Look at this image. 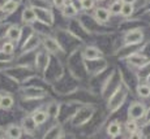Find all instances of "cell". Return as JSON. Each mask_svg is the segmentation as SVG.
<instances>
[{
  "label": "cell",
  "mask_w": 150,
  "mask_h": 139,
  "mask_svg": "<svg viewBox=\"0 0 150 139\" xmlns=\"http://www.w3.org/2000/svg\"><path fill=\"white\" fill-rule=\"evenodd\" d=\"M96 0H80V7L85 12H90L96 8Z\"/></svg>",
  "instance_id": "cell-37"
},
{
  "label": "cell",
  "mask_w": 150,
  "mask_h": 139,
  "mask_svg": "<svg viewBox=\"0 0 150 139\" xmlns=\"http://www.w3.org/2000/svg\"><path fill=\"white\" fill-rule=\"evenodd\" d=\"M97 111L98 105H96V104H81L76 108L69 122L73 127H83L91 121Z\"/></svg>",
  "instance_id": "cell-5"
},
{
  "label": "cell",
  "mask_w": 150,
  "mask_h": 139,
  "mask_svg": "<svg viewBox=\"0 0 150 139\" xmlns=\"http://www.w3.org/2000/svg\"><path fill=\"white\" fill-rule=\"evenodd\" d=\"M20 126H21L22 131H24L25 135H35L37 130H38V125H37V122L33 120V117H31L30 113L25 114L24 117L21 118V124H20Z\"/></svg>",
  "instance_id": "cell-19"
},
{
  "label": "cell",
  "mask_w": 150,
  "mask_h": 139,
  "mask_svg": "<svg viewBox=\"0 0 150 139\" xmlns=\"http://www.w3.org/2000/svg\"><path fill=\"white\" fill-rule=\"evenodd\" d=\"M50 60H51V55L48 52H46L42 47L39 50H37L35 53H34V60H33V68L35 70V73L42 76L43 72L47 68Z\"/></svg>",
  "instance_id": "cell-13"
},
{
  "label": "cell",
  "mask_w": 150,
  "mask_h": 139,
  "mask_svg": "<svg viewBox=\"0 0 150 139\" xmlns=\"http://www.w3.org/2000/svg\"><path fill=\"white\" fill-rule=\"evenodd\" d=\"M122 5H123V3L120 1V0H114V1L110 4V7L107 9L110 11L111 16H119L120 11H122Z\"/></svg>",
  "instance_id": "cell-35"
},
{
  "label": "cell",
  "mask_w": 150,
  "mask_h": 139,
  "mask_svg": "<svg viewBox=\"0 0 150 139\" xmlns=\"http://www.w3.org/2000/svg\"><path fill=\"white\" fill-rule=\"evenodd\" d=\"M131 94V87L129 85L124 81L123 78V82L120 83V86L112 92L111 95L106 99V111H107L108 116L115 114L117 111H120V108L127 103L128 100V96Z\"/></svg>",
  "instance_id": "cell-2"
},
{
  "label": "cell",
  "mask_w": 150,
  "mask_h": 139,
  "mask_svg": "<svg viewBox=\"0 0 150 139\" xmlns=\"http://www.w3.org/2000/svg\"><path fill=\"white\" fill-rule=\"evenodd\" d=\"M82 48V47H81ZM81 48L71 52L69 55L65 56V69L69 74L73 78H76L80 83L82 85V82L89 79L88 73H86V68H85V61H83L82 56H81Z\"/></svg>",
  "instance_id": "cell-1"
},
{
  "label": "cell",
  "mask_w": 150,
  "mask_h": 139,
  "mask_svg": "<svg viewBox=\"0 0 150 139\" xmlns=\"http://www.w3.org/2000/svg\"><path fill=\"white\" fill-rule=\"evenodd\" d=\"M134 11H136V8H134L133 4H125V3H123L122 11H120V16H122L124 20L131 18L134 14Z\"/></svg>",
  "instance_id": "cell-33"
},
{
  "label": "cell",
  "mask_w": 150,
  "mask_h": 139,
  "mask_svg": "<svg viewBox=\"0 0 150 139\" xmlns=\"http://www.w3.org/2000/svg\"><path fill=\"white\" fill-rule=\"evenodd\" d=\"M21 21L24 25L31 26L37 22V16H35V11L31 7H25L21 12Z\"/></svg>",
  "instance_id": "cell-24"
},
{
  "label": "cell",
  "mask_w": 150,
  "mask_h": 139,
  "mask_svg": "<svg viewBox=\"0 0 150 139\" xmlns=\"http://www.w3.org/2000/svg\"><path fill=\"white\" fill-rule=\"evenodd\" d=\"M18 7H20V3L14 1V0H8V1L5 3L4 7L1 8V11L4 12L5 16L9 17V16H12V14L16 12L17 9H18Z\"/></svg>",
  "instance_id": "cell-32"
},
{
  "label": "cell",
  "mask_w": 150,
  "mask_h": 139,
  "mask_svg": "<svg viewBox=\"0 0 150 139\" xmlns=\"http://www.w3.org/2000/svg\"><path fill=\"white\" fill-rule=\"evenodd\" d=\"M145 81H146V82H148V83H149V85H150V74H149V76H148V78H146V79H145Z\"/></svg>",
  "instance_id": "cell-48"
},
{
  "label": "cell",
  "mask_w": 150,
  "mask_h": 139,
  "mask_svg": "<svg viewBox=\"0 0 150 139\" xmlns=\"http://www.w3.org/2000/svg\"><path fill=\"white\" fill-rule=\"evenodd\" d=\"M111 139H127V135L124 134V133H120V134L115 135V137H112Z\"/></svg>",
  "instance_id": "cell-43"
},
{
  "label": "cell",
  "mask_w": 150,
  "mask_h": 139,
  "mask_svg": "<svg viewBox=\"0 0 150 139\" xmlns=\"http://www.w3.org/2000/svg\"><path fill=\"white\" fill-rule=\"evenodd\" d=\"M41 38H42V46H41V47L46 52H48L51 56H57V57H62V59L64 57V59H65V56H67V55H65L64 51L62 50V47H60L57 39L55 38L52 34L41 35Z\"/></svg>",
  "instance_id": "cell-10"
},
{
  "label": "cell",
  "mask_w": 150,
  "mask_h": 139,
  "mask_svg": "<svg viewBox=\"0 0 150 139\" xmlns=\"http://www.w3.org/2000/svg\"><path fill=\"white\" fill-rule=\"evenodd\" d=\"M64 134V129L60 122H55L47 131L43 134L42 139H60L62 135Z\"/></svg>",
  "instance_id": "cell-23"
},
{
  "label": "cell",
  "mask_w": 150,
  "mask_h": 139,
  "mask_svg": "<svg viewBox=\"0 0 150 139\" xmlns=\"http://www.w3.org/2000/svg\"><path fill=\"white\" fill-rule=\"evenodd\" d=\"M16 105V99H14V95L12 94H3L1 101H0V109L5 112L12 111Z\"/></svg>",
  "instance_id": "cell-28"
},
{
  "label": "cell",
  "mask_w": 150,
  "mask_h": 139,
  "mask_svg": "<svg viewBox=\"0 0 150 139\" xmlns=\"http://www.w3.org/2000/svg\"><path fill=\"white\" fill-rule=\"evenodd\" d=\"M42 46V38L39 34H37L34 31L29 38H26L24 42L21 43V46L18 47L20 52L18 53H28V52H35L37 50H39ZM17 55V53H16Z\"/></svg>",
  "instance_id": "cell-14"
},
{
  "label": "cell",
  "mask_w": 150,
  "mask_h": 139,
  "mask_svg": "<svg viewBox=\"0 0 150 139\" xmlns=\"http://www.w3.org/2000/svg\"><path fill=\"white\" fill-rule=\"evenodd\" d=\"M127 139H144L142 134H141L140 130H137V131L134 133H131V134H128V137H127Z\"/></svg>",
  "instance_id": "cell-41"
},
{
  "label": "cell",
  "mask_w": 150,
  "mask_h": 139,
  "mask_svg": "<svg viewBox=\"0 0 150 139\" xmlns=\"http://www.w3.org/2000/svg\"><path fill=\"white\" fill-rule=\"evenodd\" d=\"M37 16V22L47 26V27H52L55 25V14L52 9H34Z\"/></svg>",
  "instance_id": "cell-17"
},
{
  "label": "cell",
  "mask_w": 150,
  "mask_h": 139,
  "mask_svg": "<svg viewBox=\"0 0 150 139\" xmlns=\"http://www.w3.org/2000/svg\"><path fill=\"white\" fill-rule=\"evenodd\" d=\"M24 135L21 126L17 124H8L5 127V137L7 139H21Z\"/></svg>",
  "instance_id": "cell-26"
},
{
  "label": "cell",
  "mask_w": 150,
  "mask_h": 139,
  "mask_svg": "<svg viewBox=\"0 0 150 139\" xmlns=\"http://www.w3.org/2000/svg\"><path fill=\"white\" fill-rule=\"evenodd\" d=\"M137 51L140 52L141 55H144V56L150 61V39H146L145 42L140 46V48H138Z\"/></svg>",
  "instance_id": "cell-36"
},
{
  "label": "cell",
  "mask_w": 150,
  "mask_h": 139,
  "mask_svg": "<svg viewBox=\"0 0 150 139\" xmlns=\"http://www.w3.org/2000/svg\"><path fill=\"white\" fill-rule=\"evenodd\" d=\"M136 95L140 100H149L150 99V85L146 81H137L134 87Z\"/></svg>",
  "instance_id": "cell-22"
},
{
  "label": "cell",
  "mask_w": 150,
  "mask_h": 139,
  "mask_svg": "<svg viewBox=\"0 0 150 139\" xmlns=\"http://www.w3.org/2000/svg\"><path fill=\"white\" fill-rule=\"evenodd\" d=\"M81 56H82L83 61H93V60L103 59V57H106V55L97 44H89V43H86L81 48Z\"/></svg>",
  "instance_id": "cell-15"
},
{
  "label": "cell",
  "mask_w": 150,
  "mask_h": 139,
  "mask_svg": "<svg viewBox=\"0 0 150 139\" xmlns=\"http://www.w3.org/2000/svg\"><path fill=\"white\" fill-rule=\"evenodd\" d=\"M0 139H7V137H5V129L1 126H0Z\"/></svg>",
  "instance_id": "cell-44"
},
{
  "label": "cell",
  "mask_w": 150,
  "mask_h": 139,
  "mask_svg": "<svg viewBox=\"0 0 150 139\" xmlns=\"http://www.w3.org/2000/svg\"><path fill=\"white\" fill-rule=\"evenodd\" d=\"M9 26V22H0V42L5 40V34H7V29Z\"/></svg>",
  "instance_id": "cell-39"
},
{
  "label": "cell",
  "mask_w": 150,
  "mask_h": 139,
  "mask_svg": "<svg viewBox=\"0 0 150 139\" xmlns=\"http://www.w3.org/2000/svg\"><path fill=\"white\" fill-rule=\"evenodd\" d=\"M7 1H8V0H0V9H1V8L4 7L5 3H7Z\"/></svg>",
  "instance_id": "cell-47"
},
{
  "label": "cell",
  "mask_w": 150,
  "mask_h": 139,
  "mask_svg": "<svg viewBox=\"0 0 150 139\" xmlns=\"http://www.w3.org/2000/svg\"><path fill=\"white\" fill-rule=\"evenodd\" d=\"M80 86H82V85L76 79V78L72 77L67 72V69H65V73L63 74V77L60 78L57 82H55L50 87V90H52L54 94L57 95V96L67 98L71 94H73Z\"/></svg>",
  "instance_id": "cell-4"
},
{
  "label": "cell",
  "mask_w": 150,
  "mask_h": 139,
  "mask_svg": "<svg viewBox=\"0 0 150 139\" xmlns=\"http://www.w3.org/2000/svg\"><path fill=\"white\" fill-rule=\"evenodd\" d=\"M21 35H22V26H20L18 24H9L7 29V34H5V39L13 42L17 46V50H18L20 42H21Z\"/></svg>",
  "instance_id": "cell-18"
},
{
  "label": "cell",
  "mask_w": 150,
  "mask_h": 139,
  "mask_svg": "<svg viewBox=\"0 0 150 139\" xmlns=\"http://www.w3.org/2000/svg\"><path fill=\"white\" fill-rule=\"evenodd\" d=\"M91 17H93L94 21H96L98 25L106 26L110 22V20H111V13H110V11L107 8L97 7V8H94V12H93V16Z\"/></svg>",
  "instance_id": "cell-20"
},
{
  "label": "cell",
  "mask_w": 150,
  "mask_h": 139,
  "mask_svg": "<svg viewBox=\"0 0 150 139\" xmlns=\"http://www.w3.org/2000/svg\"><path fill=\"white\" fill-rule=\"evenodd\" d=\"M60 107H62V101L55 100V99H50L45 103V109L51 120L57 121V117H59V113H60Z\"/></svg>",
  "instance_id": "cell-21"
},
{
  "label": "cell",
  "mask_w": 150,
  "mask_h": 139,
  "mask_svg": "<svg viewBox=\"0 0 150 139\" xmlns=\"http://www.w3.org/2000/svg\"><path fill=\"white\" fill-rule=\"evenodd\" d=\"M85 68H86V73H88L89 79H90V78H94L99 76V74L105 73L106 70H108L110 62L106 60V57H103V59L93 60V61H85Z\"/></svg>",
  "instance_id": "cell-11"
},
{
  "label": "cell",
  "mask_w": 150,
  "mask_h": 139,
  "mask_svg": "<svg viewBox=\"0 0 150 139\" xmlns=\"http://www.w3.org/2000/svg\"><path fill=\"white\" fill-rule=\"evenodd\" d=\"M1 96H3V94H1V92H0V101H1Z\"/></svg>",
  "instance_id": "cell-49"
},
{
  "label": "cell",
  "mask_w": 150,
  "mask_h": 139,
  "mask_svg": "<svg viewBox=\"0 0 150 139\" xmlns=\"http://www.w3.org/2000/svg\"><path fill=\"white\" fill-rule=\"evenodd\" d=\"M140 131L144 139H150V122H144L142 126H140Z\"/></svg>",
  "instance_id": "cell-38"
},
{
  "label": "cell",
  "mask_w": 150,
  "mask_h": 139,
  "mask_svg": "<svg viewBox=\"0 0 150 139\" xmlns=\"http://www.w3.org/2000/svg\"><path fill=\"white\" fill-rule=\"evenodd\" d=\"M146 104L142 100H133L129 103L128 109H127V118L134 121H144L146 114Z\"/></svg>",
  "instance_id": "cell-12"
},
{
  "label": "cell",
  "mask_w": 150,
  "mask_h": 139,
  "mask_svg": "<svg viewBox=\"0 0 150 139\" xmlns=\"http://www.w3.org/2000/svg\"><path fill=\"white\" fill-rule=\"evenodd\" d=\"M31 117H33V120L37 122V125L41 126V125H45L46 122H47L48 120H50V117H48L47 112H46L45 109V104L43 105H41L39 108H37L35 111L31 112Z\"/></svg>",
  "instance_id": "cell-25"
},
{
  "label": "cell",
  "mask_w": 150,
  "mask_h": 139,
  "mask_svg": "<svg viewBox=\"0 0 150 139\" xmlns=\"http://www.w3.org/2000/svg\"><path fill=\"white\" fill-rule=\"evenodd\" d=\"M62 12V14H63V17L64 18H67L68 21L69 20H73V18H77V16H79V8L76 7V5L73 4L72 1H69V3H67V4L63 7V9L60 11Z\"/></svg>",
  "instance_id": "cell-27"
},
{
  "label": "cell",
  "mask_w": 150,
  "mask_h": 139,
  "mask_svg": "<svg viewBox=\"0 0 150 139\" xmlns=\"http://www.w3.org/2000/svg\"><path fill=\"white\" fill-rule=\"evenodd\" d=\"M124 129H125V131L128 133V134L137 131V130H140V125H138V121L129 120V118H127V121L124 122Z\"/></svg>",
  "instance_id": "cell-34"
},
{
  "label": "cell",
  "mask_w": 150,
  "mask_h": 139,
  "mask_svg": "<svg viewBox=\"0 0 150 139\" xmlns=\"http://www.w3.org/2000/svg\"><path fill=\"white\" fill-rule=\"evenodd\" d=\"M106 133H107V135L110 138L115 137V135L120 134V133H123V126L122 124L119 122L117 120H114V121H110L107 127H106Z\"/></svg>",
  "instance_id": "cell-29"
},
{
  "label": "cell",
  "mask_w": 150,
  "mask_h": 139,
  "mask_svg": "<svg viewBox=\"0 0 150 139\" xmlns=\"http://www.w3.org/2000/svg\"><path fill=\"white\" fill-rule=\"evenodd\" d=\"M20 96V100H38V101H46L50 99V92L46 88L35 87L30 85H22L20 86L17 91Z\"/></svg>",
  "instance_id": "cell-8"
},
{
  "label": "cell",
  "mask_w": 150,
  "mask_h": 139,
  "mask_svg": "<svg viewBox=\"0 0 150 139\" xmlns=\"http://www.w3.org/2000/svg\"><path fill=\"white\" fill-rule=\"evenodd\" d=\"M51 4H52L54 8H56V9H59V11H62L63 7L67 4V0H51Z\"/></svg>",
  "instance_id": "cell-40"
},
{
  "label": "cell",
  "mask_w": 150,
  "mask_h": 139,
  "mask_svg": "<svg viewBox=\"0 0 150 139\" xmlns=\"http://www.w3.org/2000/svg\"><path fill=\"white\" fill-rule=\"evenodd\" d=\"M124 64H125V66L128 68V70H137L138 68H141V66H144L146 62H149V60L146 59L144 55H141L138 51L133 52V53H131L128 57H125V59L123 60Z\"/></svg>",
  "instance_id": "cell-16"
},
{
  "label": "cell",
  "mask_w": 150,
  "mask_h": 139,
  "mask_svg": "<svg viewBox=\"0 0 150 139\" xmlns=\"http://www.w3.org/2000/svg\"><path fill=\"white\" fill-rule=\"evenodd\" d=\"M64 59L57 56H51V60L48 62L46 70L43 72L42 77L46 82L48 83V86H52L55 82L60 79L63 77V74L65 73V65H64Z\"/></svg>",
  "instance_id": "cell-7"
},
{
  "label": "cell",
  "mask_w": 150,
  "mask_h": 139,
  "mask_svg": "<svg viewBox=\"0 0 150 139\" xmlns=\"http://www.w3.org/2000/svg\"><path fill=\"white\" fill-rule=\"evenodd\" d=\"M60 139H74V137H73L72 134H65V133H64V134L62 135V138H60Z\"/></svg>",
  "instance_id": "cell-45"
},
{
  "label": "cell",
  "mask_w": 150,
  "mask_h": 139,
  "mask_svg": "<svg viewBox=\"0 0 150 139\" xmlns=\"http://www.w3.org/2000/svg\"><path fill=\"white\" fill-rule=\"evenodd\" d=\"M28 3L34 9H52L51 0H28Z\"/></svg>",
  "instance_id": "cell-30"
},
{
  "label": "cell",
  "mask_w": 150,
  "mask_h": 139,
  "mask_svg": "<svg viewBox=\"0 0 150 139\" xmlns=\"http://www.w3.org/2000/svg\"><path fill=\"white\" fill-rule=\"evenodd\" d=\"M120 1H122V3H125V4H136V3H137V0H120Z\"/></svg>",
  "instance_id": "cell-46"
},
{
  "label": "cell",
  "mask_w": 150,
  "mask_h": 139,
  "mask_svg": "<svg viewBox=\"0 0 150 139\" xmlns=\"http://www.w3.org/2000/svg\"><path fill=\"white\" fill-rule=\"evenodd\" d=\"M144 122H150V105L146 108V114L145 118H144Z\"/></svg>",
  "instance_id": "cell-42"
},
{
  "label": "cell",
  "mask_w": 150,
  "mask_h": 139,
  "mask_svg": "<svg viewBox=\"0 0 150 139\" xmlns=\"http://www.w3.org/2000/svg\"><path fill=\"white\" fill-rule=\"evenodd\" d=\"M144 1H145V3H146V1H149V0H144Z\"/></svg>",
  "instance_id": "cell-51"
},
{
  "label": "cell",
  "mask_w": 150,
  "mask_h": 139,
  "mask_svg": "<svg viewBox=\"0 0 150 139\" xmlns=\"http://www.w3.org/2000/svg\"><path fill=\"white\" fill-rule=\"evenodd\" d=\"M123 82V74L120 68H111L107 76L105 77L103 82L100 83L99 90H98V95H99L100 100L105 101L112 92L115 91Z\"/></svg>",
  "instance_id": "cell-3"
},
{
  "label": "cell",
  "mask_w": 150,
  "mask_h": 139,
  "mask_svg": "<svg viewBox=\"0 0 150 139\" xmlns=\"http://www.w3.org/2000/svg\"><path fill=\"white\" fill-rule=\"evenodd\" d=\"M0 51H3L4 53L11 55V56H16V52H17V46L14 44L13 42L11 40H3L1 44H0Z\"/></svg>",
  "instance_id": "cell-31"
},
{
  "label": "cell",
  "mask_w": 150,
  "mask_h": 139,
  "mask_svg": "<svg viewBox=\"0 0 150 139\" xmlns=\"http://www.w3.org/2000/svg\"><path fill=\"white\" fill-rule=\"evenodd\" d=\"M146 40L145 33L141 27L129 29V30L123 31L120 37V46H141Z\"/></svg>",
  "instance_id": "cell-9"
},
{
  "label": "cell",
  "mask_w": 150,
  "mask_h": 139,
  "mask_svg": "<svg viewBox=\"0 0 150 139\" xmlns=\"http://www.w3.org/2000/svg\"><path fill=\"white\" fill-rule=\"evenodd\" d=\"M54 37L57 39L60 47H62V50L64 51L65 55H69L71 52L79 50V48H81L83 46V43L81 40L77 38L76 35H73L67 27L65 29H62V27L56 29V33H55Z\"/></svg>",
  "instance_id": "cell-6"
},
{
  "label": "cell",
  "mask_w": 150,
  "mask_h": 139,
  "mask_svg": "<svg viewBox=\"0 0 150 139\" xmlns=\"http://www.w3.org/2000/svg\"><path fill=\"white\" fill-rule=\"evenodd\" d=\"M96 1H106V0H96Z\"/></svg>",
  "instance_id": "cell-50"
}]
</instances>
